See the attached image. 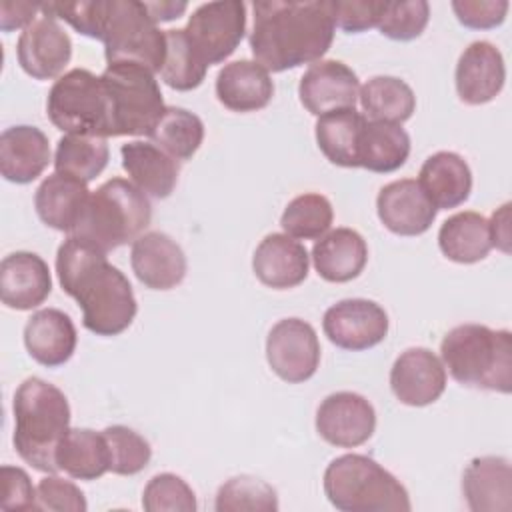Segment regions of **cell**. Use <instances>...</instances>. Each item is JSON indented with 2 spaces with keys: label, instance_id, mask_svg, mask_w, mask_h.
<instances>
[{
  "label": "cell",
  "instance_id": "obj_36",
  "mask_svg": "<svg viewBox=\"0 0 512 512\" xmlns=\"http://www.w3.org/2000/svg\"><path fill=\"white\" fill-rule=\"evenodd\" d=\"M110 150L102 136L64 134L56 144L54 168L84 182L94 180L108 164Z\"/></svg>",
  "mask_w": 512,
  "mask_h": 512
},
{
  "label": "cell",
  "instance_id": "obj_5",
  "mask_svg": "<svg viewBox=\"0 0 512 512\" xmlns=\"http://www.w3.org/2000/svg\"><path fill=\"white\" fill-rule=\"evenodd\" d=\"M150 220L152 206L148 196L130 180L110 178L90 194L70 236L110 252L142 236Z\"/></svg>",
  "mask_w": 512,
  "mask_h": 512
},
{
  "label": "cell",
  "instance_id": "obj_24",
  "mask_svg": "<svg viewBox=\"0 0 512 512\" xmlns=\"http://www.w3.org/2000/svg\"><path fill=\"white\" fill-rule=\"evenodd\" d=\"M78 334L72 318L58 308L34 312L24 326L28 354L42 366L56 368L68 362L76 350Z\"/></svg>",
  "mask_w": 512,
  "mask_h": 512
},
{
  "label": "cell",
  "instance_id": "obj_32",
  "mask_svg": "<svg viewBox=\"0 0 512 512\" xmlns=\"http://www.w3.org/2000/svg\"><path fill=\"white\" fill-rule=\"evenodd\" d=\"M58 468L76 480H96L104 476L110 464L108 444L102 432L90 428H70L56 452Z\"/></svg>",
  "mask_w": 512,
  "mask_h": 512
},
{
  "label": "cell",
  "instance_id": "obj_4",
  "mask_svg": "<svg viewBox=\"0 0 512 512\" xmlns=\"http://www.w3.org/2000/svg\"><path fill=\"white\" fill-rule=\"evenodd\" d=\"M450 376L470 388L508 394L512 390V334L484 324L454 326L440 342Z\"/></svg>",
  "mask_w": 512,
  "mask_h": 512
},
{
  "label": "cell",
  "instance_id": "obj_39",
  "mask_svg": "<svg viewBox=\"0 0 512 512\" xmlns=\"http://www.w3.org/2000/svg\"><path fill=\"white\" fill-rule=\"evenodd\" d=\"M214 508L216 512H276L278 496L268 482L242 474L218 488Z\"/></svg>",
  "mask_w": 512,
  "mask_h": 512
},
{
  "label": "cell",
  "instance_id": "obj_46",
  "mask_svg": "<svg viewBox=\"0 0 512 512\" xmlns=\"http://www.w3.org/2000/svg\"><path fill=\"white\" fill-rule=\"evenodd\" d=\"M382 0H346V2H334L336 8V26H340L344 32L358 34L368 28L378 26L382 10Z\"/></svg>",
  "mask_w": 512,
  "mask_h": 512
},
{
  "label": "cell",
  "instance_id": "obj_38",
  "mask_svg": "<svg viewBox=\"0 0 512 512\" xmlns=\"http://www.w3.org/2000/svg\"><path fill=\"white\" fill-rule=\"evenodd\" d=\"M334 220L332 204L326 196L316 192H306L288 202L282 212L280 226L284 234L298 240H318L322 238Z\"/></svg>",
  "mask_w": 512,
  "mask_h": 512
},
{
  "label": "cell",
  "instance_id": "obj_20",
  "mask_svg": "<svg viewBox=\"0 0 512 512\" xmlns=\"http://www.w3.org/2000/svg\"><path fill=\"white\" fill-rule=\"evenodd\" d=\"M52 292L50 268L34 252H12L0 264V298L12 310H32Z\"/></svg>",
  "mask_w": 512,
  "mask_h": 512
},
{
  "label": "cell",
  "instance_id": "obj_33",
  "mask_svg": "<svg viewBox=\"0 0 512 512\" xmlns=\"http://www.w3.org/2000/svg\"><path fill=\"white\" fill-rule=\"evenodd\" d=\"M410 154V136L400 124L366 122L360 146L358 164L376 174H388L404 166Z\"/></svg>",
  "mask_w": 512,
  "mask_h": 512
},
{
  "label": "cell",
  "instance_id": "obj_34",
  "mask_svg": "<svg viewBox=\"0 0 512 512\" xmlns=\"http://www.w3.org/2000/svg\"><path fill=\"white\" fill-rule=\"evenodd\" d=\"M360 106L372 122H406L414 108L416 96L412 88L396 76H374L358 92Z\"/></svg>",
  "mask_w": 512,
  "mask_h": 512
},
{
  "label": "cell",
  "instance_id": "obj_10",
  "mask_svg": "<svg viewBox=\"0 0 512 512\" xmlns=\"http://www.w3.org/2000/svg\"><path fill=\"white\" fill-rule=\"evenodd\" d=\"M184 30L206 66L224 62L244 38L246 4L240 0L200 4L190 14Z\"/></svg>",
  "mask_w": 512,
  "mask_h": 512
},
{
  "label": "cell",
  "instance_id": "obj_3",
  "mask_svg": "<svg viewBox=\"0 0 512 512\" xmlns=\"http://www.w3.org/2000/svg\"><path fill=\"white\" fill-rule=\"evenodd\" d=\"M14 448L32 468L56 474V452L70 430V404L60 388L30 376L14 392Z\"/></svg>",
  "mask_w": 512,
  "mask_h": 512
},
{
  "label": "cell",
  "instance_id": "obj_11",
  "mask_svg": "<svg viewBox=\"0 0 512 512\" xmlns=\"http://www.w3.org/2000/svg\"><path fill=\"white\" fill-rule=\"evenodd\" d=\"M266 360L288 384L312 378L320 364V342L312 324L302 318L278 320L266 338Z\"/></svg>",
  "mask_w": 512,
  "mask_h": 512
},
{
  "label": "cell",
  "instance_id": "obj_6",
  "mask_svg": "<svg viewBox=\"0 0 512 512\" xmlns=\"http://www.w3.org/2000/svg\"><path fill=\"white\" fill-rule=\"evenodd\" d=\"M324 494L342 512H410L408 490L364 454H342L324 470Z\"/></svg>",
  "mask_w": 512,
  "mask_h": 512
},
{
  "label": "cell",
  "instance_id": "obj_40",
  "mask_svg": "<svg viewBox=\"0 0 512 512\" xmlns=\"http://www.w3.org/2000/svg\"><path fill=\"white\" fill-rule=\"evenodd\" d=\"M102 434L108 444V470L112 474L134 476L148 466L152 458V448L150 442L136 430L122 424H114L104 428Z\"/></svg>",
  "mask_w": 512,
  "mask_h": 512
},
{
  "label": "cell",
  "instance_id": "obj_41",
  "mask_svg": "<svg viewBox=\"0 0 512 512\" xmlns=\"http://www.w3.org/2000/svg\"><path fill=\"white\" fill-rule=\"evenodd\" d=\"M142 508L146 512H194L198 504L194 490L184 478L162 472L152 476L144 486Z\"/></svg>",
  "mask_w": 512,
  "mask_h": 512
},
{
  "label": "cell",
  "instance_id": "obj_44",
  "mask_svg": "<svg viewBox=\"0 0 512 512\" xmlns=\"http://www.w3.org/2000/svg\"><path fill=\"white\" fill-rule=\"evenodd\" d=\"M0 510L4 512H26L38 510L36 488L30 476L18 466L0 468Z\"/></svg>",
  "mask_w": 512,
  "mask_h": 512
},
{
  "label": "cell",
  "instance_id": "obj_49",
  "mask_svg": "<svg viewBox=\"0 0 512 512\" xmlns=\"http://www.w3.org/2000/svg\"><path fill=\"white\" fill-rule=\"evenodd\" d=\"M144 4L156 22L174 20L188 8L186 2H144Z\"/></svg>",
  "mask_w": 512,
  "mask_h": 512
},
{
  "label": "cell",
  "instance_id": "obj_23",
  "mask_svg": "<svg viewBox=\"0 0 512 512\" xmlns=\"http://www.w3.org/2000/svg\"><path fill=\"white\" fill-rule=\"evenodd\" d=\"M86 184L88 182L64 172L46 176L34 194L38 218L46 226L70 236L92 194Z\"/></svg>",
  "mask_w": 512,
  "mask_h": 512
},
{
  "label": "cell",
  "instance_id": "obj_30",
  "mask_svg": "<svg viewBox=\"0 0 512 512\" xmlns=\"http://www.w3.org/2000/svg\"><path fill=\"white\" fill-rule=\"evenodd\" d=\"M438 246L448 260L458 264L484 260L492 248L488 218L472 210L452 214L438 230Z\"/></svg>",
  "mask_w": 512,
  "mask_h": 512
},
{
  "label": "cell",
  "instance_id": "obj_1",
  "mask_svg": "<svg viewBox=\"0 0 512 512\" xmlns=\"http://www.w3.org/2000/svg\"><path fill=\"white\" fill-rule=\"evenodd\" d=\"M252 10L250 50L254 60L268 72L314 64L332 46L336 30L332 0H260L252 4Z\"/></svg>",
  "mask_w": 512,
  "mask_h": 512
},
{
  "label": "cell",
  "instance_id": "obj_31",
  "mask_svg": "<svg viewBox=\"0 0 512 512\" xmlns=\"http://www.w3.org/2000/svg\"><path fill=\"white\" fill-rule=\"evenodd\" d=\"M366 118L356 108H342L318 116L316 142L322 154L336 166L358 168V146Z\"/></svg>",
  "mask_w": 512,
  "mask_h": 512
},
{
  "label": "cell",
  "instance_id": "obj_43",
  "mask_svg": "<svg viewBox=\"0 0 512 512\" xmlns=\"http://www.w3.org/2000/svg\"><path fill=\"white\" fill-rule=\"evenodd\" d=\"M38 510L52 512H86L88 504L84 492L70 480L46 476L36 486Z\"/></svg>",
  "mask_w": 512,
  "mask_h": 512
},
{
  "label": "cell",
  "instance_id": "obj_19",
  "mask_svg": "<svg viewBox=\"0 0 512 512\" xmlns=\"http://www.w3.org/2000/svg\"><path fill=\"white\" fill-rule=\"evenodd\" d=\"M454 80L462 102L480 106L494 100L506 80L502 52L486 40L472 42L458 58Z\"/></svg>",
  "mask_w": 512,
  "mask_h": 512
},
{
  "label": "cell",
  "instance_id": "obj_21",
  "mask_svg": "<svg viewBox=\"0 0 512 512\" xmlns=\"http://www.w3.org/2000/svg\"><path fill=\"white\" fill-rule=\"evenodd\" d=\"M308 266L310 256L304 244L278 232L264 236L252 256L256 278L274 290H288L302 284L308 276Z\"/></svg>",
  "mask_w": 512,
  "mask_h": 512
},
{
  "label": "cell",
  "instance_id": "obj_27",
  "mask_svg": "<svg viewBox=\"0 0 512 512\" xmlns=\"http://www.w3.org/2000/svg\"><path fill=\"white\" fill-rule=\"evenodd\" d=\"M418 184L436 210H448L468 200L472 192V172L460 154L440 150L424 160Z\"/></svg>",
  "mask_w": 512,
  "mask_h": 512
},
{
  "label": "cell",
  "instance_id": "obj_2",
  "mask_svg": "<svg viewBox=\"0 0 512 512\" xmlns=\"http://www.w3.org/2000/svg\"><path fill=\"white\" fill-rule=\"evenodd\" d=\"M104 250L68 236L56 252V274L62 290L82 308V324L96 336H118L136 312L130 280L106 260Z\"/></svg>",
  "mask_w": 512,
  "mask_h": 512
},
{
  "label": "cell",
  "instance_id": "obj_8",
  "mask_svg": "<svg viewBox=\"0 0 512 512\" xmlns=\"http://www.w3.org/2000/svg\"><path fill=\"white\" fill-rule=\"evenodd\" d=\"M110 102L112 138L148 136L164 112V98L154 72L140 64H108L100 74Z\"/></svg>",
  "mask_w": 512,
  "mask_h": 512
},
{
  "label": "cell",
  "instance_id": "obj_15",
  "mask_svg": "<svg viewBox=\"0 0 512 512\" xmlns=\"http://www.w3.org/2000/svg\"><path fill=\"white\" fill-rule=\"evenodd\" d=\"M360 92L356 72L340 60H318L308 66L298 84L302 106L322 116L342 108H354Z\"/></svg>",
  "mask_w": 512,
  "mask_h": 512
},
{
  "label": "cell",
  "instance_id": "obj_22",
  "mask_svg": "<svg viewBox=\"0 0 512 512\" xmlns=\"http://www.w3.org/2000/svg\"><path fill=\"white\" fill-rule=\"evenodd\" d=\"M462 492L472 512H508L512 508V466L502 456L474 458L462 476Z\"/></svg>",
  "mask_w": 512,
  "mask_h": 512
},
{
  "label": "cell",
  "instance_id": "obj_16",
  "mask_svg": "<svg viewBox=\"0 0 512 512\" xmlns=\"http://www.w3.org/2000/svg\"><path fill=\"white\" fill-rule=\"evenodd\" d=\"M390 388L406 406H428L446 388V368L432 350L408 348L390 368Z\"/></svg>",
  "mask_w": 512,
  "mask_h": 512
},
{
  "label": "cell",
  "instance_id": "obj_17",
  "mask_svg": "<svg viewBox=\"0 0 512 512\" xmlns=\"http://www.w3.org/2000/svg\"><path fill=\"white\" fill-rule=\"evenodd\" d=\"M130 264L136 278L150 290L178 286L188 270L186 254L168 234L152 230L132 242Z\"/></svg>",
  "mask_w": 512,
  "mask_h": 512
},
{
  "label": "cell",
  "instance_id": "obj_45",
  "mask_svg": "<svg viewBox=\"0 0 512 512\" xmlns=\"http://www.w3.org/2000/svg\"><path fill=\"white\" fill-rule=\"evenodd\" d=\"M510 4L506 0H454L452 10L460 24L474 30L496 28L504 22Z\"/></svg>",
  "mask_w": 512,
  "mask_h": 512
},
{
  "label": "cell",
  "instance_id": "obj_9",
  "mask_svg": "<svg viewBox=\"0 0 512 512\" xmlns=\"http://www.w3.org/2000/svg\"><path fill=\"white\" fill-rule=\"evenodd\" d=\"M46 114L50 122L66 134L112 136L106 88L102 78L86 68H72L52 84Z\"/></svg>",
  "mask_w": 512,
  "mask_h": 512
},
{
  "label": "cell",
  "instance_id": "obj_12",
  "mask_svg": "<svg viewBox=\"0 0 512 512\" xmlns=\"http://www.w3.org/2000/svg\"><path fill=\"white\" fill-rule=\"evenodd\" d=\"M386 310L366 298H346L332 304L322 318L324 334L342 350H368L388 334Z\"/></svg>",
  "mask_w": 512,
  "mask_h": 512
},
{
  "label": "cell",
  "instance_id": "obj_28",
  "mask_svg": "<svg viewBox=\"0 0 512 512\" xmlns=\"http://www.w3.org/2000/svg\"><path fill=\"white\" fill-rule=\"evenodd\" d=\"M122 168L130 176V182L146 196L168 198L178 182V160L166 154L152 142L134 140L122 144Z\"/></svg>",
  "mask_w": 512,
  "mask_h": 512
},
{
  "label": "cell",
  "instance_id": "obj_7",
  "mask_svg": "<svg viewBox=\"0 0 512 512\" xmlns=\"http://www.w3.org/2000/svg\"><path fill=\"white\" fill-rule=\"evenodd\" d=\"M108 64L132 62L160 72L166 58V30L146 10L140 0H104V20L100 30Z\"/></svg>",
  "mask_w": 512,
  "mask_h": 512
},
{
  "label": "cell",
  "instance_id": "obj_48",
  "mask_svg": "<svg viewBox=\"0 0 512 512\" xmlns=\"http://www.w3.org/2000/svg\"><path fill=\"white\" fill-rule=\"evenodd\" d=\"M488 224L492 246L500 248L502 252H510V204L506 202L504 206L494 210Z\"/></svg>",
  "mask_w": 512,
  "mask_h": 512
},
{
  "label": "cell",
  "instance_id": "obj_25",
  "mask_svg": "<svg viewBox=\"0 0 512 512\" xmlns=\"http://www.w3.org/2000/svg\"><path fill=\"white\" fill-rule=\"evenodd\" d=\"M216 96L232 112H256L270 104L274 82L256 60H236L218 72Z\"/></svg>",
  "mask_w": 512,
  "mask_h": 512
},
{
  "label": "cell",
  "instance_id": "obj_35",
  "mask_svg": "<svg viewBox=\"0 0 512 512\" xmlns=\"http://www.w3.org/2000/svg\"><path fill=\"white\" fill-rule=\"evenodd\" d=\"M148 138L174 160H190L204 140V122L190 110L166 106Z\"/></svg>",
  "mask_w": 512,
  "mask_h": 512
},
{
  "label": "cell",
  "instance_id": "obj_18",
  "mask_svg": "<svg viewBox=\"0 0 512 512\" xmlns=\"http://www.w3.org/2000/svg\"><path fill=\"white\" fill-rule=\"evenodd\" d=\"M376 212L390 232L398 236H418L432 226L438 210L428 200L418 180L402 178L380 188Z\"/></svg>",
  "mask_w": 512,
  "mask_h": 512
},
{
  "label": "cell",
  "instance_id": "obj_13",
  "mask_svg": "<svg viewBox=\"0 0 512 512\" xmlns=\"http://www.w3.org/2000/svg\"><path fill=\"white\" fill-rule=\"evenodd\" d=\"M320 438L338 448H354L368 442L376 430L374 406L356 392L328 394L316 410Z\"/></svg>",
  "mask_w": 512,
  "mask_h": 512
},
{
  "label": "cell",
  "instance_id": "obj_47",
  "mask_svg": "<svg viewBox=\"0 0 512 512\" xmlns=\"http://www.w3.org/2000/svg\"><path fill=\"white\" fill-rule=\"evenodd\" d=\"M42 12V4H32V2H2L0 4V28L4 32L16 30V28H26L32 24Z\"/></svg>",
  "mask_w": 512,
  "mask_h": 512
},
{
  "label": "cell",
  "instance_id": "obj_37",
  "mask_svg": "<svg viewBox=\"0 0 512 512\" xmlns=\"http://www.w3.org/2000/svg\"><path fill=\"white\" fill-rule=\"evenodd\" d=\"M208 66L202 62L184 28L166 30V58L160 78L174 90L186 92L202 84Z\"/></svg>",
  "mask_w": 512,
  "mask_h": 512
},
{
  "label": "cell",
  "instance_id": "obj_26",
  "mask_svg": "<svg viewBox=\"0 0 512 512\" xmlns=\"http://www.w3.org/2000/svg\"><path fill=\"white\" fill-rule=\"evenodd\" d=\"M50 162L48 136L28 124L6 128L0 136V172L8 182L28 184Z\"/></svg>",
  "mask_w": 512,
  "mask_h": 512
},
{
  "label": "cell",
  "instance_id": "obj_29",
  "mask_svg": "<svg viewBox=\"0 0 512 512\" xmlns=\"http://www.w3.org/2000/svg\"><path fill=\"white\" fill-rule=\"evenodd\" d=\"M312 262L326 282H350L368 262L366 240L352 228L330 230L314 244Z\"/></svg>",
  "mask_w": 512,
  "mask_h": 512
},
{
  "label": "cell",
  "instance_id": "obj_42",
  "mask_svg": "<svg viewBox=\"0 0 512 512\" xmlns=\"http://www.w3.org/2000/svg\"><path fill=\"white\" fill-rule=\"evenodd\" d=\"M430 18V6L424 0H410V2H386L378 30L392 40H414L418 38Z\"/></svg>",
  "mask_w": 512,
  "mask_h": 512
},
{
  "label": "cell",
  "instance_id": "obj_14",
  "mask_svg": "<svg viewBox=\"0 0 512 512\" xmlns=\"http://www.w3.org/2000/svg\"><path fill=\"white\" fill-rule=\"evenodd\" d=\"M16 54L28 76L36 80L60 78L72 58V40L54 16L42 14L22 30Z\"/></svg>",
  "mask_w": 512,
  "mask_h": 512
}]
</instances>
